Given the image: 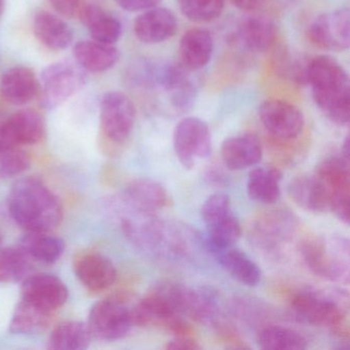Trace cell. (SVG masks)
<instances>
[{"label":"cell","instance_id":"cell-1","mask_svg":"<svg viewBox=\"0 0 350 350\" xmlns=\"http://www.w3.org/2000/svg\"><path fill=\"white\" fill-rule=\"evenodd\" d=\"M8 210L26 232H52L63 220L58 196L40 179L18 180L8 196Z\"/></svg>","mask_w":350,"mask_h":350},{"label":"cell","instance_id":"cell-2","mask_svg":"<svg viewBox=\"0 0 350 350\" xmlns=\"http://www.w3.org/2000/svg\"><path fill=\"white\" fill-rule=\"evenodd\" d=\"M307 85L319 109L338 126H347L350 120V90L347 72L336 59L319 56L310 59Z\"/></svg>","mask_w":350,"mask_h":350},{"label":"cell","instance_id":"cell-3","mask_svg":"<svg viewBox=\"0 0 350 350\" xmlns=\"http://www.w3.org/2000/svg\"><path fill=\"white\" fill-rule=\"evenodd\" d=\"M301 255L315 275L345 282L349 280V241L341 237H312L300 245Z\"/></svg>","mask_w":350,"mask_h":350},{"label":"cell","instance_id":"cell-4","mask_svg":"<svg viewBox=\"0 0 350 350\" xmlns=\"http://www.w3.org/2000/svg\"><path fill=\"white\" fill-rule=\"evenodd\" d=\"M171 306L182 317L202 323H215L219 314L216 294L208 288H194L177 282H165L155 286Z\"/></svg>","mask_w":350,"mask_h":350},{"label":"cell","instance_id":"cell-5","mask_svg":"<svg viewBox=\"0 0 350 350\" xmlns=\"http://www.w3.org/2000/svg\"><path fill=\"white\" fill-rule=\"evenodd\" d=\"M132 319L133 325L137 327L163 329L175 337L193 336L189 323L154 288L133 307Z\"/></svg>","mask_w":350,"mask_h":350},{"label":"cell","instance_id":"cell-6","mask_svg":"<svg viewBox=\"0 0 350 350\" xmlns=\"http://www.w3.org/2000/svg\"><path fill=\"white\" fill-rule=\"evenodd\" d=\"M88 83L87 71L70 61L49 65L40 79L42 102L48 109L62 105Z\"/></svg>","mask_w":350,"mask_h":350},{"label":"cell","instance_id":"cell-7","mask_svg":"<svg viewBox=\"0 0 350 350\" xmlns=\"http://www.w3.org/2000/svg\"><path fill=\"white\" fill-rule=\"evenodd\" d=\"M291 308L301 321L325 327L337 334L347 333L346 315L336 301L321 293L305 290L293 294Z\"/></svg>","mask_w":350,"mask_h":350},{"label":"cell","instance_id":"cell-8","mask_svg":"<svg viewBox=\"0 0 350 350\" xmlns=\"http://www.w3.org/2000/svg\"><path fill=\"white\" fill-rule=\"evenodd\" d=\"M92 337L101 341H118L129 335L133 327L132 308L118 297L96 303L87 323Z\"/></svg>","mask_w":350,"mask_h":350},{"label":"cell","instance_id":"cell-9","mask_svg":"<svg viewBox=\"0 0 350 350\" xmlns=\"http://www.w3.org/2000/svg\"><path fill=\"white\" fill-rule=\"evenodd\" d=\"M325 186L329 196V210L338 219L349 224V159L332 155L321 161L314 174Z\"/></svg>","mask_w":350,"mask_h":350},{"label":"cell","instance_id":"cell-10","mask_svg":"<svg viewBox=\"0 0 350 350\" xmlns=\"http://www.w3.org/2000/svg\"><path fill=\"white\" fill-rule=\"evenodd\" d=\"M173 144L180 163L185 169H193L198 159H208L212 154L208 124L194 116L183 118L174 131Z\"/></svg>","mask_w":350,"mask_h":350},{"label":"cell","instance_id":"cell-11","mask_svg":"<svg viewBox=\"0 0 350 350\" xmlns=\"http://www.w3.org/2000/svg\"><path fill=\"white\" fill-rule=\"evenodd\" d=\"M297 226L298 221L293 213L284 208H275L261 215L254 222L250 237L266 253L276 254L282 243L292 239Z\"/></svg>","mask_w":350,"mask_h":350},{"label":"cell","instance_id":"cell-12","mask_svg":"<svg viewBox=\"0 0 350 350\" xmlns=\"http://www.w3.org/2000/svg\"><path fill=\"white\" fill-rule=\"evenodd\" d=\"M136 120L132 100L120 92H110L102 98L100 122L102 132L110 141L122 143L130 137Z\"/></svg>","mask_w":350,"mask_h":350},{"label":"cell","instance_id":"cell-13","mask_svg":"<svg viewBox=\"0 0 350 350\" xmlns=\"http://www.w3.org/2000/svg\"><path fill=\"white\" fill-rule=\"evenodd\" d=\"M311 44L325 51L341 52L350 44V13L347 9L323 14L309 25Z\"/></svg>","mask_w":350,"mask_h":350},{"label":"cell","instance_id":"cell-14","mask_svg":"<svg viewBox=\"0 0 350 350\" xmlns=\"http://www.w3.org/2000/svg\"><path fill=\"white\" fill-rule=\"evenodd\" d=\"M259 118L265 130L278 140L296 139L304 129L302 111L284 100L263 102L259 107Z\"/></svg>","mask_w":350,"mask_h":350},{"label":"cell","instance_id":"cell-15","mask_svg":"<svg viewBox=\"0 0 350 350\" xmlns=\"http://www.w3.org/2000/svg\"><path fill=\"white\" fill-rule=\"evenodd\" d=\"M69 292L64 282L56 275L38 273L24 278L21 299L56 312L68 300Z\"/></svg>","mask_w":350,"mask_h":350},{"label":"cell","instance_id":"cell-16","mask_svg":"<svg viewBox=\"0 0 350 350\" xmlns=\"http://www.w3.org/2000/svg\"><path fill=\"white\" fill-rule=\"evenodd\" d=\"M46 136L44 118L34 110H20L0 122V140L11 146L21 147L38 144Z\"/></svg>","mask_w":350,"mask_h":350},{"label":"cell","instance_id":"cell-17","mask_svg":"<svg viewBox=\"0 0 350 350\" xmlns=\"http://www.w3.org/2000/svg\"><path fill=\"white\" fill-rule=\"evenodd\" d=\"M73 269L81 284L91 292L108 290L118 278L111 260L97 252H83L77 255L73 261Z\"/></svg>","mask_w":350,"mask_h":350},{"label":"cell","instance_id":"cell-18","mask_svg":"<svg viewBox=\"0 0 350 350\" xmlns=\"http://www.w3.org/2000/svg\"><path fill=\"white\" fill-rule=\"evenodd\" d=\"M124 208L155 214L170 204L169 192L165 186L149 178L130 182L122 194Z\"/></svg>","mask_w":350,"mask_h":350},{"label":"cell","instance_id":"cell-19","mask_svg":"<svg viewBox=\"0 0 350 350\" xmlns=\"http://www.w3.org/2000/svg\"><path fill=\"white\" fill-rule=\"evenodd\" d=\"M135 34L144 44H154L173 38L178 30L175 14L165 8L143 12L134 25Z\"/></svg>","mask_w":350,"mask_h":350},{"label":"cell","instance_id":"cell-20","mask_svg":"<svg viewBox=\"0 0 350 350\" xmlns=\"http://www.w3.org/2000/svg\"><path fill=\"white\" fill-rule=\"evenodd\" d=\"M0 93L13 105H27L40 94V79L28 67H13L0 79Z\"/></svg>","mask_w":350,"mask_h":350},{"label":"cell","instance_id":"cell-21","mask_svg":"<svg viewBox=\"0 0 350 350\" xmlns=\"http://www.w3.org/2000/svg\"><path fill=\"white\" fill-rule=\"evenodd\" d=\"M263 157L259 139L252 134L227 138L221 146V159L227 169L241 171L258 165Z\"/></svg>","mask_w":350,"mask_h":350},{"label":"cell","instance_id":"cell-22","mask_svg":"<svg viewBox=\"0 0 350 350\" xmlns=\"http://www.w3.org/2000/svg\"><path fill=\"white\" fill-rule=\"evenodd\" d=\"M219 265L239 284L256 286L261 282L262 272L258 264L241 250L231 247L211 250Z\"/></svg>","mask_w":350,"mask_h":350},{"label":"cell","instance_id":"cell-23","mask_svg":"<svg viewBox=\"0 0 350 350\" xmlns=\"http://www.w3.org/2000/svg\"><path fill=\"white\" fill-rule=\"evenodd\" d=\"M288 192L293 202L307 212L323 213L329 210L327 190L315 175L294 178L288 184Z\"/></svg>","mask_w":350,"mask_h":350},{"label":"cell","instance_id":"cell-24","mask_svg":"<svg viewBox=\"0 0 350 350\" xmlns=\"http://www.w3.org/2000/svg\"><path fill=\"white\" fill-rule=\"evenodd\" d=\"M214 40L212 34L204 28L188 30L180 42L181 63L188 71L204 68L212 58Z\"/></svg>","mask_w":350,"mask_h":350},{"label":"cell","instance_id":"cell-25","mask_svg":"<svg viewBox=\"0 0 350 350\" xmlns=\"http://www.w3.org/2000/svg\"><path fill=\"white\" fill-rule=\"evenodd\" d=\"M77 64L90 72H104L111 69L120 59V52L114 44L96 40L77 42L73 49Z\"/></svg>","mask_w":350,"mask_h":350},{"label":"cell","instance_id":"cell-26","mask_svg":"<svg viewBox=\"0 0 350 350\" xmlns=\"http://www.w3.org/2000/svg\"><path fill=\"white\" fill-rule=\"evenodd\" d=\"M33 30L40 44L50 50L63 51L72 44L73 31L70 26L50 12L36 14Z\"/></svg>","mask_w":350,"mask_h":350},{"label":"cell","instance_id":"cell-27","mask_svg":"<svg viewBox=\"0 0 350 350\" xmlns=\"http://www.w3.org/2000/svg\"><path fill=\"white\" fill-rule=\"evenodd\" d=\"M81 22L96 42L114 44L122 33V23L99 5H88L79 10Z\"/></svg>","mask_w":350,"mask_h":350},{"label":"cell","instance_id":"cell-28","mask_svg":"<svg viewBox=\"0 0 350 350\" xmlns=\"http://www.w3.org/2000/svg\"><path fill=\"white\" fill-rule=\"evenodd\" d=\"M18 247L32 260L44 264L58 262L64 254L66 243L51 232H26Z\"/></svg>","mask_w":350,"mask_h":350},{"label":"cell","instance_id":"cell-29","mask_svg":"<svg viewBox=\"0 0 350 350\" xmlns=\"http://www.w3.org/2000/svg\"><path fill=\"white\" fill-rule=\"evenodd\" d=\"M55 312L22 300L18 303L10 323L14 335H34L46 331L54 319Z\"/></svg>","mask_w":350,"mask_h":350},{"label":"cell","instance_id":"cell-30","mask_svg":"<svg viewBox=\"0 0 350 350\" xmlns=\"http://www.w3.org/2000/svg\"><path fill=\"white\" fill-rule=\"evenodd\" d=\"M239 38L247 50L258 53L266 52L275 42V26L268 18L250 16L239 24Z\"/></svg>","mask_w":350,"mask_h":350},{"label":"cell","instance_id":"cell-31","mask_svg":"<svg viewBox=\"0 0 350 350\" xmlns=\"http://www.w3.org/2000/svg\"><path fill=\"white\" fill-rule=\"evenodd\" d=\"M282 173L274 167H255L247 178V196L260 204H275L282 196Z\"/></svg>","mask_w":350,"mask_h":350},{"label":"cell","instance_id":"cell-32","mask_svg":"<svg viewBox=\"0 0 350 350\" xmlns=\"http://www.w3.org/2000/svg\"><path fill=\"white\" fill-rule=\"evenodd\" d=\"M92 335L87 323L63 321L49 336L48 348L52 350H85L91 344Z\"/></svg>","mask_w":350,"mask_h":350},{"label":"cell","instance_id":"cell-33","mask_svg":"<svg viewBox=\"0 0 350 350\" xmlns=\"http://www.w3.org/2000/svg\"><path fill=\"white\" fill-rule=\"evenodd\" d=\"M257 343L264 350H304L308 347V341L300 332L280 325L262 327Z\"/></svg>","mask_w":350,"mask_h":350},{"label":"cell","instance_id":"cell-34","mask_svg":"<svg viewBox=\"0 0 350 350\" xmlns=\"http://www.w3.org/2000/svg\"><path fill=\"white\" fill-rule=\"evenodd\" d=\"M32 260L17 247H0V284L17 282L29 275Z\"/></svg>","mask_w":350,"mask_h":350},{"label":"cell","instance_id":"cell-35","mask_svg":"<svg viewBox=\"0 0 350 350\" xmlns=\"http://www.w3.org/2000/svg\"><path fill=\"white\" fill-rule=\"evenodd\" d=\"M182 14L190 21L208 23L220 17L225 0H178Z\"/></svg>","mask_w":350,"mask_h":350},{"label":"cell","instance_id":"cell-36","mask_svg":"<svg viewBox=\"0 0 350 350\" xmlns=\"http://www.w3.org/2000/svg\"><path fill=\"white\" fill-rule=\"evenodd\" d=\"M30 165L31 159L21 147L0 144V180L21 175Z\"/></svg>","mask_w":350,"mask_h":350},{"label":"cell","instance_id":"cell-37","mask_svg":"<svg viewBox=\"0 0 350 350\" xmlns=\"http://www.w3.org/2000/svg\"><path fill=\"white\" fill-rule=\"evenodd\" d=\"M230 213H232L230 198L226 194L223 193H216L208 196L204 200L202 210H200L202 221L206 227Z\"/></svg>","mask_w":350,"mask_h":350},{"label":"cell","instance_id":"cell-38","mask_svg":"<svg viewBox=\"0 0 350 350\" xmlns=\"http://www.w3.org/2000/svg\"><path fill=\"white\" fill-rule=\"evenodd\" d=\"M161 0H116V3L124 11L145 12L157 8Z\"/></svg>","mask_w":350,"mask_h":350},{"label":"cell","instance_id":"cell-39","mask_svg":"<svg viewBox=\"0 0 350 350\" xmlns=\"http://www.w3.org/2000/svg\"><path fill=\"white\" fill-rule=\"evenodd\" d=\"M57 13L71 18L81 10V0H49Z\"/></svg>","mask_w":350,"mask_h":350},{"label":"cell","instance_id":"cell-40","mask_svg":"<svg viewBox=\"0 0 350 350\" xmlns=\"http://www.w3.org/2000/svg\"><path fill=\"white\" fill-rule=\"evenodd\" d=\"M165 348V349L175 350H194L200 349V345L194 339L193 336H177V337H174L171 341L167 342Z\"/></svg>","mask_w":350,"mask_h":350},{"label":"cell","instance_id":"cell-41","mask_svg":"<svg viewBox=\"0 0 350 350\" xmlns=\"http://www.w3.org/2000/svg\"><path fill=\"white\" fill-rule=\"evenodd\" d=\"M230 1L239 9L252 11V10L257 9L263 0H230Z\"/></svg>","mask_w":350,"mask_h":350},{"label":"cell","instance_id":"cell-42","mask_svg":"<svg viewBox=\"0 0 350 350\" xmlns=\"http://www.w3.org/2000/svg\"><path fill=\"white\" fill-rule=\"evenodd\" d=\"M349 138L346 137L344 140L343 145H342L341 155L345 157L346 159H349Z\"/></svg>","mask_w":350,"mask_h":350},{"label":"cell","instance_id":"cell-43","mask_svg":"<svg viewBox=\"0 0 350 350\" xmlns=\"http://www.w3.org/2000/svg\"><path fill=\"white\" fill-rule=\"evenodd\" d=\"M5 0H0V16L3 15V11H5Z\"/></svg>","mask_w":350,"mask_h":350},{"label":"cell","instance_id":"cell-44","mask_svg":"<svg viewBox=\"0 0 350 350\" xmlns=\"http://www.w3.org/2000/svg\"><path fill=\"white\" fill-rule=\"evenodd\" d=\"M3 232L0 231V247H1V245H3Z\"/></svg>","mask_w":350,"mask_h":350}]
</instances>
